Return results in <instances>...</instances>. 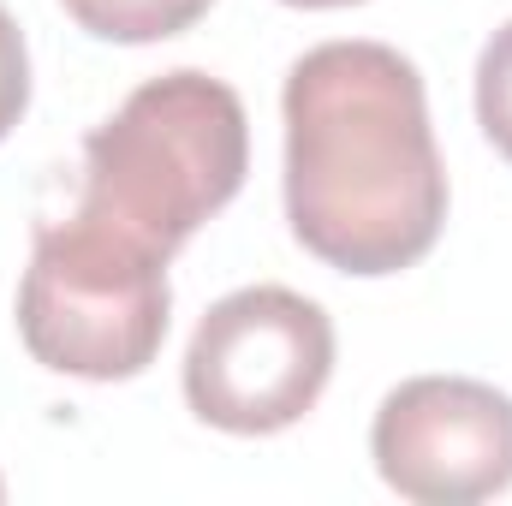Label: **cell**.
<instances>
[{"label": "cell", "instance_id": "6da1fadb", "mask_svg": "<svg viewBox=\"0 0 512 506\" xmlns=\"http://www.w3.org/2000/svg\"><path fill=\"white\" fill-rule=\"evenodd\" d=\"M286 221L340 274L382 280L435 251L447 167L417 66L387 42H322L286 72Z\"/></svg>", "mask_w": 512, "mask_h": 506}, {"label": "cell", "instance_id": "7a4b0ae2", "mask_svg": "<svg viewBox=\"0 0 512 506\" xmlns=\"http://www.w3.org/2000/svg\"><path fill=\"white\" fill-rule=\"evenodd\" d=\"M251 173V120L233 84L179 66L137 84L120 114L84 137L78 209L143 251L173 256L221 215Z\"/></svg>", "mask_w": 512, "mask_h": 506}, {"label": "cell", "instance_id": "3957f363", "mask_svg": "<svg viewBox=\"0 0 512 506\" xmlns=\"http://www.w3.org/2000/svg\"><path fill=\"white\" fill-rule=\"evenodd\" d=\"M167 316V256L143 251L84 209L72 221L36 227V251L18 286V334L42 370L78 381L143 376L167 340Z\"/></svg>", "mask_w": 512, "mask_h": 506}, {"label": "cell", "instance_id": "277c9868", "mask_svg": "<svg viewBox=\"0 0 512 506\" xmlns=\"http://www.w3.org/2000/svg\"><path fill=\"white\" fill-rule=\"evenodd\" d=\"M334 376V322L292 286H245L209 304L185 346V405L227 435H280Z\"/></svg>", "mask_w": 512, "mask_h": 506}, {"label": "cell", "instance_id": "5b68a950", "mask_svg": "<svg viewBox=\"0 0 512 506\" xmlns=\"http://www.w3.org/2000/svg\"><path fill=\"white\" fill-rule=\"evenodd\" d=\"M370 459L399 501L471 506L512 489V399L471 376H411L370 423Z\"/></svg>", "mask_w": 512, "mask_h": 506}, {"label": "cell", "instance_id": "8992f818", "mask_svg": "<svg viewBox=\"0 0 512 506\" xmlns=\"http://www.w3.org/2000/svg\"><path fill=\"white\" fill-rule=\"evenodd\" d=\"M60 6L84 36L143 48V42H167V36L191 30L215 0H60Z\"/></svg>", "mask_w": 512, "mask_h": 506}, {"label": "cell", "instance_id": "52a82bcc", "mask_svg": "<svg viewBox=\"0 0 512 506\" xmlns=\"http://www.w3.org/2000/svg\"><path fill=\"white\" fill-rule=\"evenodd\" d=\"M477 126L512 161V18L477 54Z\"/></svg>", "mask_w": 512, "mask_h": 506}, {"label": "cell", "instance_id": "ba28073f", "mask_svg": "<svg viewBox=\"0 0 512 506\" xmlns=\"http://www.w3.org/2000/svg\"><path fill=\"white\" fill-rule=\"evenodd\" d=\"M24 108H30V48H24L18 18L0 6V143L24 120Z\"/></svg>", "mask_w": 512, "mask_h": 506}, {"label": "cell", "instance_id": "9c48e42d", "mask_svg": "<svg viewBox=\"0 0 512 506\" xmlns=\"http://www.w3.org/2000/svg\"><path fill=\"white\" fill-rule=\"evenodd\" d=\"M286 6H310V12H322V6H358V0H286Z\"/></svg>", "mask_w": 512, "mask_h": 506}, {"label": "cell", "instance_id": "30bf717a", "mask_svg": "<svg viewBox=\"0 0 512 506\" xmlns=\"http://www.w3.org/2000/svg\"><path fill=\"white\" fill-rule=\"evenodd\" d=\"M0 495H6V483H0Z\"/></svg>", "mask_w": 512, "mask_h": 506}]
</instances>
